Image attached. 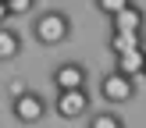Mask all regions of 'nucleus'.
Returning a JSON list of instances; mask_svg holds the SVG:
<instances>
[{"mask_svg":"<svg viewBox=\"0 0 146 128\" xmlns=\"http://www.w3.org/2000/svg\"><path fill=\"white\" fill-rule=\"evenodd\" d=\"M71 36V14L61 11V7H50V11H39L32 18V39L39 46H61Z\"/></svg>","mask_w":146,"mask_h":128,"instance_id":"f257e3e1","label":"nucleus"},{"mask_svg":"<svg viewBox=\"0 0 146 128\" xmlns=\"http://www.w3.org/2000/svg\"><path fill=\"white\" fill-rule=\"evenodd\" d=\"M135 92H139V82L128 75H121V71H107V75H100V96H104V103L111 107H121V103H132Z\"/></svg>","mask_w":146,"mask_h":128,"instance_id":"f03ea898","label":"nucleus"},{"mask_svg":"<svg viewBox=\"0 0 146 128\" xmlns=\"http://www.w3.org/2000/svg\"><path fill=\"white\" fill-rule=\"evenodd\" d=\"M89 107H93L89 89H57L50 110H54L61 121H78V117H86V114H89Z\"/></svg>","mask_w":146,"mask_h":128,"instance_id":"7ed1b4c3","label":"nucleus"},{"mask_svg":"<svg viewBox=\"0 0 146 128\" xmlns=\"http://www.w3.org/2000/svg\"><path fill=\"white\" fill-rule=\"evenodd\" d=\"M46 110H50L46 96L36 92V89H25L21 96H11V117L18 121V125H39V121L46 117Z\"/></svg>","mask_w":146,"mask_h":128,"instance_id":"20e7f679","label":"nucleus"},{"mask_svg":"<svg viewBox=\"0 0 146 128\" xmlns=\"http://www.w3.org/2000/svg\"><path fill=\"white\" fill-rule=\"evenodd\" d=\"M57 89H86L89 85V71H86L82 61H61L54 71H50Z\"/></svg>","mask_w":146,"mask_h":128,"instance_id":"39448f33","label":"nucleus"},{"mask_svg":"<svg viewBox=\"0 0 146 128\" xmlns=\"http://www.w3.org/2000/svg\"><path fill=\"white\" fill-rule=\"evenodd\" d=\"M111 28H121V32H143L146 28V11L139 4H128L125 11H118L111 18Z\"/></svg>","mask_w":146,"mask_h":128,"instance_id":"423d86ee","label":"nucleus"},{"mask_svg":"<svg viewBox=\"0 0 146 128\" xmlns=\"http://www.w3.org/2000/svg\"><path fill=\"white\" fill-rule=\"evenodd\" d=\"M107 46H111V53L146 50V36H143V32H121V28H111V36H107Z\"/></svg>","mask_w":146,"mask_h":128,"instance_id":"0eeeda50","label":"nucleus"},{"mask_svg":"<svg viewBox=\"0 0 146 128\" xmlns=\"http://www.w3.org/2000/svg\"><path fill=\"white\" fill-rule=\"evenodd\" d=\"M143 64H146V50H128V53H114V71L128 78H143Z\"/></svg>","mask_w":146,"mask_h":128,"instance_id":"6e6552de","label":"nucleus"},{"mask_svg":"<svg viewBox=\"0 0 146 128\" xmlns=\"http://www.w3.org/2000/svg\"><path fill=\"white\" fill-rule=\"evenodd\" d=\"M18 53H21V36L14 32L11 25H0V64L14 61Z\"/></svg>","mask_w":146,"mask_h":128,"instance_id":"1a4fd4ad","label":"nucleus"},{"mask_svg":"<svg viewBox=\"0 0 146 128\" xmlns=\"http://www.w3.org/2000/svg\"><path fill=\"white\" fill-rule=\"evenodd\" d=\"M89 128H125V117L118 110H93L89 114Z\"/></svg>","mask_w":146,"mask_h":128,"instance_id":"9d476101","label":"nucleus"},{"mask_svg":"<svg viewBox=\"0 0 146 128\" xmlns=\"http://www.w3.org/2000/svg\"><path fill=\"white\" fill-rule=\"evenodd\" d=\"M128 4H135V0H93V7H96L104 18H114L118 11H125Z\"/></svg>","mask_w":146,"mask_h":128,"instance_id":"9b49d317","label":"nucleus"},{"mask_svg":"<svg viewBox=\"0 0 146 128\" xmlns=\"http://www.w3.org/2000/svg\"><path fill=\"white\" fill-rule=\"evenodd\" d=\"M7 7H11V18H21V14H32L39 0H7Z\"/></svg>","mask_w":146,"mask_h":128,"instance_id":"f8f14e48","label":"nucleus"},{"mask_svg":"<svg viewBox=\"0 0 146 128\" xmlns=\"http://www.w3.org/2000/svg\"><path fill=\"white\" fill-rule=\"evenodd\" d=\"M25 89H29V85L21 82V78H11V85H7V92H11V96H21Z\"/></svg>","mask_w":146,"mask_h":128,"instance_id":"ddd939ff","label":"nucleus"},{"mask_svg":"<svg viewBox=\"0 0 146 128\" xmlns=\"http://www.w3.org/2000/svg\"><path fill=\"white\" fill-rule=\"evenodd\" d=\"M4 21H11V7H7V0H0V25Z\"/></svg>","mask_w":146,"mask_h":128,"instance_id":"4468645a","label":"nucleus"},{"mask_svg":"<svg viewBox=\"0 0 146 128\" xmlns=\"http://www.w3.org/2000/svg\"><path fill=\"white\" fill-rule=\"evenodd\" d=\"M143 78H146V64H143Z\"/></svg>","mask_w":146,"mask_h":128,"instance_id":"2eb2a0df","label":"nucleus"},{"mask_svg":"<svg viewBox=\"0 0 146 128\" xmlns=\"http://www.w3.org/2000/svg\"><path fill=\"white\" fill-rule=\"evenodd\" d=\"M143 36H146V28H143Z\"/></svg>","mask_w":146,"mask_h":128,"instance_id":"dca6fc26","label":"nucleus"}]
</instances>
